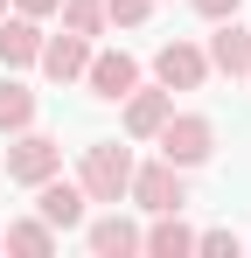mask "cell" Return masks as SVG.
Segmentation results:
<instances>
[{
	"instance_id": "1",
	"label": "cell",
	"mask_w": 251,
	"mask_h": 258,
	"mask_svg": "<svg viewBox=\"0 0 251 258\" xmlns=\"http://www.w3.org/2000/svg\"><path fill=\"white\" fill-rule=\"evenodd\" d=\"M126 181H133V147H119V140L84 147V174H77V188L91 196V203H119Z\"/></svg>"
},
{
	"instance_id": "2",
	"label": "cell",
	"mask_w": 251,
	"mask_h": 258,
	"mask_svg": "<svg viewBox=\"0 0 251 258\" xmlns=\"http://www.w3.org/2000/svg\"><path fill=\"white\" fill-rule=\"evenodd\" d=\"M154 140H161V161H174V168H203L209 154H216V126H209L203 112H167Z\"/></svg>"
},
{
	"instance_id": "3",
	"label": "cell",
	"mask_w": 251,
	"mask_h": 258,
	"mask_svg": "<svg viewBox=\"0 0 251 258\" xmlns=\"http://www.w3.org/2000/svg\"><path fill=\"white\" fill-rule=\"evenodd\" d=\"M56 168H63V147H56L49 133H28V126H21V140L7 147V181H28V188H35V181H49Z\"/></svg>"
},
{
	"instance_id": "4",
	"label": "cell",
	"mask_w": 251,
	"mask_h": 258,
	"mask_svg": "<svg viewBox=\"0 0 251 258\" xmlns=\"http://www.w3.org/2000/svg\"><path fill=\"white\" fill-rule=\"evenodd\" d=\"M126 196L140 203V210H181L189 203V188H181V168L174 161H154V168H133V181H126Z\"/></svg>"
},
{
	"instance_id": "5",
	"label": "cell",
	"mask_w": 251,
	"mask_h": 258,
	"mask_svg": "<svg viewBox=\"0 0 251 258\" xmlns=\"http://www.w3.org/2000/svg\"><path fill=\"white\" fill-rule=\"evenodd\" d=\"M84 84H91V98H112V105H119L126 91L140 84V63H133L126 49H105V56L84 63Z\"/></svg>"
},
{
	"instance_id": "6",
	"label": "cell",
	"mask_w": 251,
	"mask_h": 258,
	"mask_svg": "<svg viewBox=\"0 0 251 258\" xmlns=\"http://www.w3.org/2000/svg\"><path fill=\"white\" fill-rule=\"evenodd\" d=\"M203 56H209V70H223V77H244V70H251V28L237 21V14H223Z\"/></svg>"
},
{
	"instance_id": "7",
	"label": "cell",
	"mask_w": 251,
	"mask_h": 258,
	"mask_svg": "<svg viewBox=\"0 0 251 258\" xmlns=\"http://www.w3.org/2000/svg\"><path fill=\"white\" fill-rule=\"evenodd\" d=\"M84 203H91V196H84L77 181H56V174L35 181V216L56 223V230H77V223H84Z\"/></svg>"
},
{
	"instance_id": "8",
	"label": "cell",
	"mask_w": 251,
	"mask_h": 258,
	"mask_svg": "<svg viewBox=\"0 0 251 258\" xmlns=\"http://www.w3.org/2000/svg\"><path fill=\"white\" fill-rule=\"evenodd\" d=\"M154 77H161L167 91H196V84L209 77V56H203L196 42H167L161 56H154Z\"/></svg>"
},
{
	"instance_id": "9",
	"label": "cell",
	"mask_w": 251,
	"mask_h": 258,
	"mask_svg": "<svg viewBox=\"0 0 251 258\" xmlns=\"http://www.w3.org/2000/svg\"><path fill=\"white\" fill-rule=\"evenodd\" d=\"M42 70L56 77V84H70V77H84V63H91V35H77V28H63V35H49L35 56Z\"/></svg>"
},
{
	"instance_id": "10",
	"label": "cell",
	"mask_w": 251,
	"mask_h": 258,
	"mask_svg": "<svg viewBox=\"0 0 251 258\" xmlns=\"http://www.w3.org/2000/svg\"><path fill=\"white\" fill-rule=\"evenodd\" d=\"M167 112H174V91H167V84L161 91H140V84L126 91V133H133V140H154Z\"/></svg>"
},
{
	"instance_id": "11",
	"label": "cell",
	"mask_w": 251,
	"mask_h": 258,
	"mask_svg": "<svg viewBox=\"0 0 251 258\" xmlns=\"http://www.w3.org/2000/svg\"><path fill=\"white\" fill-rule=\"evenodd\" d=\"M35 56H42V28H35V14H14V21L0 14V63H7V70H28Z\"/></svg>"
},
{
	"instance_id": "12",
	"label": "cell",
	"mask_w": 251,
	"mask_h": 258,
	"mask_svg": "<svg viewBox=\"0 0 251 258\" xmlns=\"http://www.w3.org/2000/svg\"><path fill=\"white\" fill-rule=\"evenodd\" d=\"M140 251H154V258H181V251H196V230L181 223V210H161V223L140 237Z\"/></svg>"
},
{
	"instance_id": "13",
	"label": "cell",
	"mask_w": 251,
	"mask_h": 258,
	"mask_svg": "<svg viewBox=\"0 0 251 258\" xmlns=\"http://www.w3.org/2000/svg\"><path fill=\"white\" fill-rule=\"evenodd\" d=\"M84 244H91V251H98V258H133V251H140V230H133L126 216H98Z\"/></svg>"
},
{
	"instance_id": "14",
	"label": "cell",
	"mask_w": 251,
	"mask_h": 258,
	"mask_svg": "<svg viewBox=\"0 0 251 258\" xmlns=\"http://www.w3.org/2000/svg\"><path fill=\"white\" fill-rule=\"evenodd\" d=\"M0 237H7V251H21V258H49V251H56V223H42V216L7 223Z\"/></svg>"
},
{
	"instance_id": "15",
	"label": "cell",
	"mask_w": 251,
	"mask_h": 258,
	"mask_svg": "<svg viewBox=\"0 0 251 258\" xmlns=\"http://www.w3.org/2000/svg\"><path fill=\"white\" fill-rule=\"evenodd\" d=\"M21 126H35V91L0 77V133H21Z\"/></svg>"
},
{
	"instance_id": "16",
	"label": "cell",
	"mask_w": 251,
	"mask_h": 258,
	"mask_svg": "<svg viewBox=\"0 0 251 258\" xmlns=\"http://www.w3.org/2000/svg\"><path fill=\"white\" fill-rule=\"evenodd\" d=\"M56 14L77 35H105V0H56Z\"/></svg>"
},
{
	"instance_id": "17",
	"label": "cell",
	"mask_w": 251,
	"mask_h": 258,
	"mask_svg": "<svg viewBox=\"0 0 251 258\" xmlns=\"http://www.w3.org/2000/svg\"><path fill=\"white\" fill-rule=\"evenodd\" d=\"M154 14V0H105V21H119V28H140Z\"/></svg>"
},
{
	"instance_id": "18",
	"label": "cell",
	"mask_w": 251,
	"mask_h": 258,
	"mask_svg": "<svg viewBox=\"0 0 251 258\" xmlns=\"http://www.w3.org/2000/svg\"><path fill=\"white\" fill-rule=\"evenodd\" d=\"M196 251H216V258L230 251V258H237V237H230V230H203V237H196Z\"/></svg>"
},
{
	"instance_id": "19",
	"label": "cell",
	"mask_w": 251,
	"mask_h": 258,
	"mask_svg": "<svg viewBox=\"0 0 251 258\" xmlns=\"http://www.w3.org/2000/svg\"><path fill=\"white\" fill-rule=\"evenodd\" d=\"M196 14L203 21H223V14H237V0H196Z\"/></svg>"
},
{
	"instance_id": "20",
	"label": "cell",
	"mask_w": 251,
	"mask_h": 258,
	"mask_svg": "<svg viewBox=\"0 0 251 258\" xmlns=\"http://www.w3.org/2000/svg\"><path fill=\"white\" fill-rule=\"evenodd\" d=\"M14 7H21V14H35V21H42V14H56V0H14Z\"/></svg>"
},
{
	"instance_id": "21",
	"label": "cell",
	"mask_w": 251,
	"mask_h": 258,
	"mask_svg": "<svg viewBox=\"0 0 251 258\" xmlns=\"http://www.w3.org/2000/svg\"><path fill=\"white\" fill-rule=\"evenodd\" d=\"M0 251H7V237H0Z\"/></svg>"
},
{
	"instance_id": "22",
	"label": "cell",
	"mask_w": 251,
	"mask_h": 258,
	"mask_svg": "<svg viewBox=\"0 0 251 258\" xmlns=\"http://www.w3.org/2000/svg\"><path fill=\"white\" fill-rule=\"evenodd\" d=\"M0 14H7V0H0Z\"/></svg>"
}]
</instances>
